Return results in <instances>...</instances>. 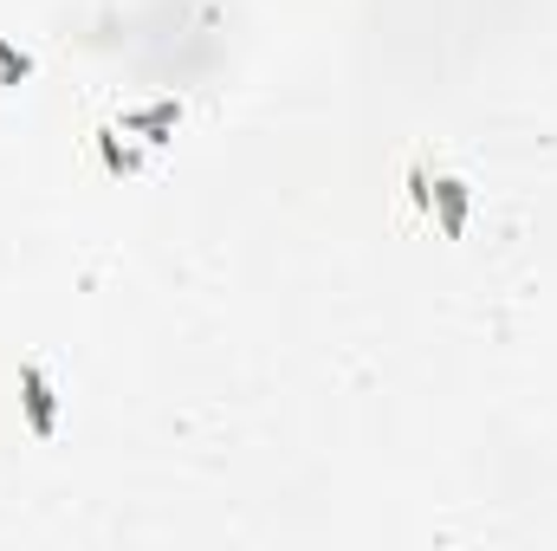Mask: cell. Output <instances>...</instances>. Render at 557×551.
<instances>
[{
  "mask_svg": "<svg viewBox=\"0 0 557 551\" xmlns=\"http://www.w3.org/2000/svg\"><path fill=\"white\" fill-rule=\"evenodd\" d=\"M20 403H26V428H33L39 441H52V428H59V396H52V377H46L39 364H20Z\"/></svg>",
  "mask_w": 557,
  "mask_h": 551,
  "instance_id": "1",
  "label": "cell"
},
{
  "mask_svg": "<svg viewBox=\"0 0 557 551\" xmlns=\"http://www.w3.org/2000/svg\"><path fill=\"white\" fill-rule=\"evenodd\" d=\"M428 208H441V234L460 241V228H467V188L454 175H428Z\"/></svg>",
  "mask_w": 557,
  "mask_h": 551,
  "instance_id": "2",
  "label": "cell"
},
{
  "mask_svg": "<svg viewBox=\"0 0 557 551\" xmlns=\"http://www.w3.org/2000/svg\"><path fill=\"white\" fill-rule=\"evenodd\" d=\"M26 78H33V59H26V52H13V46L0 39V85L13 91V85H26Z\"/></svg>",
  "mask_w": 557,
  "mask_h": 551,
  "instance_id": "3",
  "label": "cell"
}]
</instances>
